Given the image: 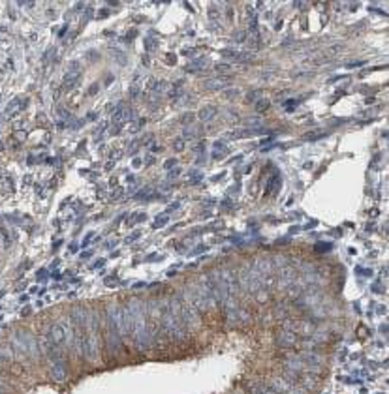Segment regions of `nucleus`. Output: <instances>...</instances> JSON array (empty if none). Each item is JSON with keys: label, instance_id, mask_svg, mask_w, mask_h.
Wrapping results in <instances>:
<instances>
[{"label": "nucleus", "instance_id": "f257e3e1", "mask_svg": "<svg viewBox=\"0 0 389 394\" xmlns=\"http://www.w3.org/2000/svg\"><path fill=\"white\" fill-rule=\"evenodd\" d=\"M122 315H124V325H126L128 338H132L134 344L141 351H149L152 347V336L147 329L145 304L139 299L128 300V304L122 308Z\"/></svg>", "mask_w": 389, "mask_h": 394}, {"label": "nucleus", "instance_id": "f03ea898", "mask_svg": "<svg viewBox=\"0 0 389 394\" xmlns=\"http://www.w3.org/2000/svg\"><path fill=\"white\" fill-rule=\"evenodd\" d=\"M181 315H183V323L188 332L197 329V325H199V310H197L194 299H192L190 287H186L184 293L181 295Z\"/></svg>", "mask_w": 389, "mask_h": 394}, {"label": "nucleus", "instance_id": "7ed1b4c3", "mask_svg": "<svg viewBox=\"0 0 389 394\" xmlns=\"http://www.w3.org/2000/svg\"><path fill=\"white\" fill-rule=\"evenodd\" d=\"M243 286L248 293L256 295L258 291H261V280H259V272L254 265H246L244 267V274H243Z\"/></svg>", "mask_w": 389, "mask_h": 394}, {"label": "nucleus", "instance_id": "20e7f679", "mask_svg": "<svg viewBox=\"0 0 389 394\" xmlns=\"http://www.w3.org/2000/svg\"><path fill=\"white\" fill-rule=\"evenodd\" d=\"M271 389H275V391L280 394H301V391H299L297 387H293L292 383L282 379V377H273Z\"/></svg>", "mask_w": 389, "mask_h": 394}, {"label": "nucleus", "instance_id": "39448f33", "mask_svg": "<svg viewBox=\"0 0 389 394\" xmlns=\"http://www.w3.org/2000/svg\"><path fill=\"white\" fill-rule=\"evenodd\" d=\"M49 338L53 340V344L57 347H61L62 344H66V334H64V329H62L61 323H53V325H51Z\"/></svg>", "mask_w": 389, "mask_h": 394}, {"label": "nucleus", "instance_id": "423d86ee", "mask_svg": "<svg viewBox=\"0 0 389 394\" xmlns=\"http://www.w3.org/2000/svg\"><path fill=\"white\" fill-rule=\"evenodd\" d=\"M297 280V274H295V270L292 269H288L286 270V267L284 269H280V274H279V286L280 287H290Z\"/></svg>", "mask_w": 389, "mask_h": 394}, {"label": "nucleus", "instance_id": "0eeeda50", "mask_svg": "<svg viewBox=\"0 0 389 394\" xmlns=\"http://www.w3.org/2000/svg\"><path fill=\"white\" fill-rule=\"evenodd\" d=\"M228 84H230V79H228V77H216V79L205 81V88H209V90H222V88H226Z\"/></svg>", "mask_w": 389, "mask_h": 394}, {"label": "nucleus", "instance_id": "6e6552de", "mask_svg": "<svg viewBox=\"0 0 389 394\" xmlns=\"http://www.w3.org/2000/svg\"><path fill=\"white\" fill-rule=\"evenodd\" d=\"M130 117V111H128V107H119L117 109V113L113 115V124L115 126H121L122 122H126V119Z\"/></svg>", "mask_w": 389, "mask_h": 394}, {"label": "nucleus", "instance_id": "1a4fd4ad", "mask_svg": "<svg viewBox=\"0 0 389 394\" xmlns=\"http://www.w3.org/2000/svg\"><path fill=\"white\" fill-rule=\"evenodd\" d=\"M215 115H216V107H215V105H207V107H203L201 111H199V115H197V117H199V120H203V122H205V120L213 119Z\"/></svg>", "mask_w": 389, "mask_h": 394}, {"label": "nucleus", "instance_id": "9d476101", "mask_svg": "<svg viewBox=\"0 0 389 394\" xmlns=\"http://www.w3.org/2000/svg\"><path fill=\"white\" fill-rule=\"evenodd\" d=\"M77 77H79V73H68V75H66V79H64V83H62V90L72 88L73 84L77 83Z\"/></svg>", "mask_w": 389, "mask_h": 394}, {"label": "nucleus", "instance_id": "9b49d317", "mask_svg": "<svg viewBox=\"0 0 389 394\" xmlns=\"http://www.w3.org/2000/svg\"><path fill=\"white\" fill-rule=\"evenodd\" d=\"M288 336H284V338H279V344L280 346H293V342H295V336L293 332H286Z\"/></svg>", "mask_w": 389, "mask_h": 394}, {"label": "nucleus", "instance_id": "f8f14e48", "mask_svg": "<svg viewBox=\"0 0 389 394\" xmlns=\"http://www.w3.org/2000/svg\"><path fill=\"white\" fill-rule=\"evenodd\" d=\"M269 105H271L269 100H258V102H256V109H258V111H265Z\"/></svg>", "mask_w": 389, "mask_h": 394}, {"label": "nucleus", "instance_id": "ddd939ff", "mask_svg": "<svg viewBox=\"0 0 389 394\" xmlns=\"http://www.w3.org/2000/svg\"><path fill=\"white\" fill-rule=\"evenodd\" d=\"M166 224H168V216H160L158 220L152 224V227L156 229V227H162V226H166Z\"/></svg>", "mask_w": 389, "mask_h": 394}, {"label": "nucleus", "instance_id": "4468645a", "mask_svg": "<svg viewBox=\"0 0 389 394\" xmlns=\"http://www.w3.org/2000/svg\"><path fill=\"white\" fill-rule=\"evenodd\" d=\"M233 38H235L237 41H244V40H246V32H244V30H237Z\"/></svg>", "mask_w": 389, "mask_h": 394}, {"label": "nucleus", "instance_id": "2eb2a0df", "mask_svg": "<svg viewBox=\"0 0 389 394\" xmlns=\"http://www.w3.org/2000/svg\"><path fill=\"white\" fill-rule=\"evenodd\" d=\"M320 135H324V131H310V133H304L303 139H312V137H320Z\"/></svg>", "mask_w": 389, "mask_h": 394}, {"label": "nucleus", "instance_id": "dca6fc26", "mask_svg": "<svg viewBox=\"0 0 389 394\" xmlns=\"http://www.w3.org/2000/svg\"><path fill=\"white\" fill-rule=\"evenodd\" d=\"M215 70H216V72H230L231 66L230 64H226V66H224V64H218V66H215Z\"/></svg>", "mask_w": 389, "mask_h": 394}, {"label": "nucleus", "instance_id": "f3484780", "mask_svg": "<svg viewBox=\"0 0 389 394\" xmlns=\"http://www.w3.org/2000/svg\"><path fill=\"white\" fill-rule=\"evenodd\" d=\"M222 55H224V57H228V59H237V53H233V51H230V49H224V51H222Z\"/></svg>", "mask_w": 389, "mask_h": 394}, {"label": "nucleus", "instance_id": "a211bd4d", "mask_svg": "<svg viewBox=\"0 0 389 394\" xmlns=\"http://www.w3.org/2000/svg\"><path fill=\"white\" fill-rule=\"evenodd\" d=\"M173 146H175V150H177V152H179V150H183V148H184V141H183V139H177V141H175V145H173Z\"/></svg>", "mask_w": 389, "mask_h": 394}, {"label": "nucleus", "instance_id": "6ab92c4d", "mask_svg": "<svg viewBox=\"0 0 389 394\" xmlns=\"http://www.w3.org/2000/svg\"><path fill=\"white\" fill-rule=\"evenodd\" d=\"M195 117L194 115H190V113H188V115H183V119H181V122H183V124H188V122H192V120H194Z\"/></svg>", "mask_w": 389, "mask_h": 394}, {"label": "nucleus", "instance_id": "aec40b11", "mask_svg": "<svg viewBox=\"0 0 389 394\" xmlns=\"http://www.w3.org/2000/svg\"><path fill=\"white\" fill-rule=\"evenodd\" d=\"M239 94V90H235V88H230V90H226V98H235V96Z\"/></svg>", "mask_w": 389, "mask_h": 394}, {"label": "nucleus", "instance_id": "412c9836", "mask_svg": "<svg viewBox=\"0 0 389 394\" xmlns=\"http://www.w3.org/2000/svg\"><path fill=\"white\" fill-rule=\"evenodd\" d=\"M179 175H181V169L177 167V169H173V171H170L168 177H170V179H175V177H179Z\"/></svg>", "mask_w": 389, "mask_h": 394}, {"label": "nucleus", "instance_id": "4be33fe9", "mask_svg": "<svg viewBox=\"0 0 389 394\" xmlns=\"http://www.w3.org/2000/svg\"><path fill=\"white\" fill-rule=\"evenodd\" d=\"M259 94H261V90H256V92H250V96H248L246 100H248V102H252L254 98H259Z\"/></svg>", "mask_w": 389, "mask_h": 394}, {"label": "nucleus", "instance_id": "5701e85b", "mask_svg": "<svg viewBox=\"0 0 389 394\" xmlns=\"http://www.w3.org/2000/svg\"><path fill=\"white\" fill-rule=\"evenodd\" d=\"M59 115H61L62 119H70V113L66 109H59Z\"/></svg>", "mask_w": 389, "mask_h": 394}, {"label": "nucleus", "instance_id": "b1692460", "mask_svg": "<svg viewBox=\"0 0 389 394\" xmlns=\"http://www.w3.org/2000/svg\"><path fill=\"white\" fill-rule=\"evenodd\" d=\"M173 166H177V160H168V162H166V169L173 167Z\"/></svg>", "mask_w": 389, "mask_h": 394}, {"label": "nucleus", "instance_id": "393cba45", "mask_svg": "<svg viewBox=\"0 0 389 394\" xmlns=\"http://www.w3.org/2000/svg\"><path fill=\"white\" fill-rule=\"evenodd\" d=\"M98 90V84H92V88H88V94H90V92H92V94H94V92H96Z\"/></svg>", "mask_w": 389, "mask_h": 394}, {"label": "nucleus", "instance_id": "a878e982", "mask_svg": "<svg viewBox=\"0 0 389 394\" xmlns=\"http://www.w3.org/2000/svg\"><path fill=\"white\" fill-rule=\"evenodd\" d=\"M0 394H2V393H0Z\"/></svg>", "mask_w": 389, "mask_h": 394}]
</instances>
